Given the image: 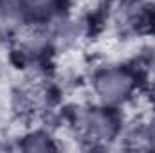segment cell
<instances>
[{
  "mask_svg": "<svg viewBox=\"0 0 155 153\" xmlns=\"http://www.w3.org/2000/svg\"><path fill=\"white\" fill-rule=\"evenodd\" d=\"M135 79L124 69H110L101 72L94 81L96 94L105 105H117L130 97Z\"/></svg>",
  "mask_w": 155,
  "mask_h": 153,
  "instance_id": "1",
  "label": "cell"
},
{
  "mask_svg": "<svg viewBox=\"0 0 155 153\" xmlns=\"http://www.w3.org/2000/svg\"><path fill=\"white\" fill-rule=\"evenodd\" d=\"M79 122H81L83 132L94 139H108L114 135V130H116L114 117L108 112H105L103 108L87 110L79 117Z\"/></svg>",
  "mask_w": 155,
  "mask_h": 153,
  "instance_id": "2",
  "label": "cell"
},
{
  "mask_svg": "<svg viewBox=\"0 0 155 153\" xmlns=\"http://www.w3.org/2000/svg\"><path fill=\"white\" fill-rule=\"evenodd\" d=\"M58 0H20L25 15L33 16H51L56 9Z\"/></svg>",
  "mask_w": 155,
  "mask_h": 153,
  "instance_id": "3",
  "label": "cell"
}]
</instances>
